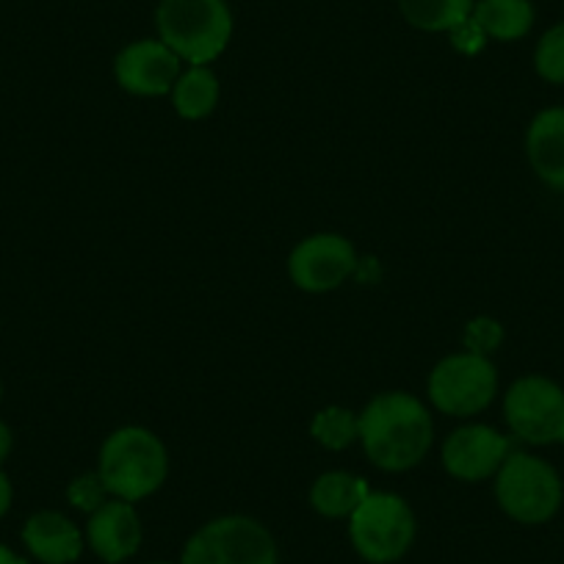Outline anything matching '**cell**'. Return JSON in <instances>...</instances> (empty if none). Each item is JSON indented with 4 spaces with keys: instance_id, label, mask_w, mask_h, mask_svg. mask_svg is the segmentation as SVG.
I'll return each mask as SVG.
<instances>
[{
    "instance_id": "cell-24",
    "label": "cell",
    "mask_w": 564,
    "mask_h": 564,
    "mask_svg": "<svg viewBox=\"0 0 564 564\" xmlns=\"http://www.w3.org/2000/svg\"><path fill=\"white\" fill-rule=\"evenodd\" d=\"M9 507H12V481H9V476L0 468V518L9 512Z\"/></svg>"
},
{
    "instance_id": "cell-16",
    "label": "cell",
    "mask_w": 564,
    "mask_h": 564,
    "mask_svg": "<svg viewBox=\"0 0 564 564\" xmlns=\"http://www.w3.org/2000/svg\"><path fill=\"white\" fill-rule=\"evenodd\" d=\"M470 18L485 31V36L514 42L534 25V7L529 0H479Z\"/></svg>"
},
{
    "instance_id": "cell-1",
    "label": "cell",
    "mask_w": 564,
    "mask_h": 564,
    "mask_svg": "<svg viewBox=\"0 0 564 564\" xmlns=\"http://www.w3.org/2000/svg\"><path fill=\"white\" fill-rule=\"evenodd\" d=\"M430 410L404 390L379 393L360 412V443L377 468L399 474L421 463L432 448Z\"/></svg>"
},
{
    "instance_id": "cell-10",
    "label": "cell",
    "mask_w": 564,
    "mask_h": 564,
    "mask_svg": "<svg viewBox=\"0 0 564 564\" xmlns=\"http://www.w3.org/2000/svg\"><path fill=\"white\" fill-rule=\"evenodd\" d=\"M113 75L130 95L161 97L175 89L181 78V58L161 40H139L119 51Z\"/></svg>"
},
{
    "instance_id": "cell-14",
    "label": "cell",
    "mask_w": 564,
    "mask_h": 564,
    "mask_svg": "<svg viewBox=\"0 0 564 564\" xmlns=\"http://www.w3.org/2000/svg\"><path fill=\"white\" fill-rule=\"evenodd\" d=\"M525 153L547 186L564 188V108L536 113L525 135Z\"/></svg>"
},
{
    "instance_id": "cell-2",
    "label": "cell",
    "mask_w": 564,
    "mask_h": 564,
    "mask_svg": "<svg viewBox=\"0 0 564 564\" xmlns=\"http://www.w3.org/2000/svg\"><path fill=\"white\" fill-rule=\"evenodd\" d=\"M102 485L119 501H141L153 496L170 474V454L161 437L144 426H122L111 432L100 448Z\"/></svg>"
},
{
    "instance_id": "cell-12",
    "label": "cell",
    "mask_w": 564,
    "mask_h": 564,
    "mask_svg": "<svg viewBox=\"0 0 564 564\" xmlns=\"http://www.w3.org/2000/svg\"><path fill=\"white\" fill-rule=\"evenodd\" d=\"M86 540L91 551L108 564H119L133 556L141 545V523L133 503L113 498L97 507L86 525Z\"/></svg>"
},
{
    "instance_id": "cell-19",
    "label": "cell",
    "mask_w": 564,
    "mask_h": 564,
    "mask_svg": "<svg viewBox=\"0 0 564 564\" xmlns=\"http://www.w3.org/2000/svg\"><path fill=\"white\" fill-rule=\"evenodd\" d=\"M311 435L329 452H344L351 443L360 441V415L346 406H327L313 417Z\"/></svg>"
},
{
    "instance_id": "cell-11",
    "label": "cell",
    "mask_w": 564,
    "mask_h": 564,
    "mask_svg": "<svg viewBox=\"0 0 564 564\" xmlns=\"http://www.w3.org/2000/svg\"><path fill=\"white\" fill-rule=\"evenodd\" d=\"M509 457V441L492 426L470 423L443 443V465L459 481H481L498 474Z\"/></svg>"
},
{
    "instance_id": "cell-6",
    "label": "cell",
    "mask_w": 564,
    "mask_h": 564,
    "mask_svg": "<svg viewBox=\"0 0 564 564\" xmlns=\"http://www.w3.org/2000/svg\"><path fill=\"white\" fill-rule=\"evenodd\" d=\"M183 564H276V542L258 520L227 514L205 523L186 542Z\"/></svg>"
},
{
    "instance_id": "cell-13",
    "label": "cell",
    "mask_w": 564,
    "mask_h": 564,
    "mask_svg": "<svg viewBox=\"0 0 564 564\" xmlns=\"http://www.w3.org/2000/svg\"><path fill=\"white\" fill-rule=\"evenodd\" d=\"M23 542L45 564H73L84 551V534L62 512H36L23 525Z\"/></svg>"
},
{
    "instance_id": "cell-23",
    "label": "cell",
    "mask_w": 564,
    "mask_h": 564,
    "mask_svg": "<svg viewBox=\"0 0 564 564\" xmlns=\"http://www.w3.org/2000/svg\"><path fill=\"white\" fill-rule=\"evenodd\" d=\"M498 340H501V329H498L496 322H487V318H481V322L470 324L468 344L476 355H481V351H490Z\"/></svg>"
},
{
    "instance_id": "cell-22",
    "label": "cell",
    "mask_w": 564,
    "mask_h": 564,
    "mask_svg": "<svg viewBox=\"0 0 564 564\" xmlns=\"http://www.w3.org/2000/svg\"><path fill=\"white\" fill-rule=\"evenodd\" d=\"M452 40H454V47L463 53H479L481 47H485V31L476 25V20H465L463 25H457V29L452 31Z\"/></svg>"
},
{
    "instance_id": "cell-15",
    "label": "cell",
    "mask_w": 564,
    "mask_h": 564,
    "mask_svg": "<svg viewBox=\"0 0 564 564\" xmlns=\"http://www.w3.org/2000/svg\"><path fill=\"white\" fill-rule=\"evenodd\" d=\"M368 492L371 487L360 476L346 474V470H329L313 481L311 503L324 518H351L355 509L368 498Z\"/></svg>"
},
{
    "instance_id": "cell-26",
    "label": "cell",
    "mask_w": 564,
    "mask_h": 564,
    "mask_svg": "<svg viewBox=\"0 0 564 564\" xmlns=\"http://www.w3.org/2000/svg\"><path fill=\"white\" fill-rule=\"evenodd\" d=\"M0 564H23L7 545H0Z\"/></svg>"
},
{
    "instance_id": "cell-7",
    "label": "cell",
    "mask_w": 564,
    "mask_h": 564,
    "mask_svg": "<svg viewBox=\"0 0 564 564\" xmlns=\"http://www.w3.org/2000/svg\"><path fill=\"white\" fill-rule=\"evenodd\" d=\"M496 393V366L485 355H476V351L446 357L430 373V401L443 415H476V412L490 406Z\"/></svg>"
},
{
    "instance_id": "cell-8",
    "label": "cell",
    "mask_w": 564,
    "mask_h": 564,
    "mask_svg": "<svg viewBox=\"0 0 564 564\" xmlns=\"http://www.w3.org/2000/svg\"><path fill=\"white\" fill-rule=\"evenodd\" d=\"M503 415L525 443L545 446L564 437V390L545 377H523L507 390Z\"/></svg>"
},
{
    "instance_id": "cell-18",
    "label": "cell",
    "mask_w": 564,
    "mask_h": 564,
    "mask_svg": "<svg viewBox=\"0 0 564 564\" xmlns=\"http://www.w3.org/2000/svg\"><path fill=\"white\" fill-rule=\"evenodd\" d=\"M219 102V78L208 67H192L177 78L172 106L183 119H205Z\"/></svg>"
},
{
    "instance_id": "cell-4",
    "label": "cell",
    "mask_w": 564,
    "mask_h": 564,
    "mask_svg": "<svg viewBox=\"0 0 564 564\" xmlns=\"http://www.w3.org/2000/svg\"><path fill=\"white\" fill-rule=\"evenodd\" d=\"M415 531L410 503L393 492H368L349 518L351 545L371 564L399 562L415 542Z\"/></svg>"
},
{
    "instance_id": "cell-5",
    "label": "cell",
    "mask_w": 564,
    "mask_h": 564,
    "mask_svg": "<svg viewBox=\"0 0 564 564\" xmlns=\"http://www.w3.org/2000/svg\"><path fill=\"white\" fill-rule=\"evenodd\" d=\"M496 498L509 518L536 525L551 520L562 507V481L542 459L509 454L496 474Z\"/></svg>"
},
{
    "instance_id": "cell-9",
    "label": "cell",
    "mask_w": 564,
    "mask_h": 564,
    "mask_svg": "<svg viewBox=\"0 0 564 564\" xmlns=\"http://www.w3.org/2000/svg\"><path fill=\"white\" fill-rule=\"evenodd\" d=\"M357 269V254L349 238L338 232H316L294 247L289 258V274L296 289L311 294H327L344 285Z\"/></svg>"
},
{
    "instance_id": "cell-17",
    "label": "cell",
    "mask_w": 564,
    "mask_h": 564,
    "mask_svg": "<svg viewBox=\"0 0 564 564\" xmlns=\"http://www.w3.org/2000/svg\"><path fill=\"white\" fill-rule=\"evenodd\" d=\"M401 14L410 25L421 31H448L452 34L457 25L470 20L474 14V0H399Z\"/></svg>"
},
{
    "instance_id": "cell-3",
    "label": "cell",
    "mask_w": 564,
    "mask_h": 564,
    "mask_svg": "<svg viewBox=\"0 0 564 564\" xmlns=\"http://www.w3.org/2000/svg\"><path fill=\"white\" fill-rule=\"evenodd\" d=\"M159 36L181 62L208 67L232 36V14L225 0H161Z\"/></svg>"
},
{
    "instance_id": "cell-21",
    "label": "cell",
    "mask_w": 564,
    "mask_h": 564,
    "mask_svg": "<svg viewBox=\"0 0 564 564\" xmlns=\"http://www.w3.org/2000/svg\"><path fill=\"white\" fill-rule=\"evenodd\" d=\"M106 485H102L100 474H86L78 476V479L69 485V501L73 507L86 509V512H95L97 507L106 503Z\"/></svg>"
},
{
    "instance_id": "cell-28",
    "label": "cell",
    "mask_w": 564,
    "mask_h": 564,
    "mask_svg": "<svg viewBox=\"0 0 564 564\" xmlns=\"http://www.w3.org/2000/svg\"><path fill=\"white\" fill-rule=\"evenodd\" d=\"M562 441H564V437H562Z\"/></svg>"
},
{
    "instance_id": "cell-20",
    "label": "cell",
    "mask_w": 564,
    "mask_h": 564,
    "mask_svg": "<svg viewBox=\"0 0 564 564\" xmlns=\"http://www.w3.org/2000/svg\"><path fill=\"white\" fill-rule=\"evenodd\" d=\"M536 73L551 84H564V23L553 25L534 53Z\"/></svg>"
},
{
    "instance_id": "cell-25",
    "label": "cell",
    "mask_w": 564,
    "mask_h": 564,
    "mask_svg": "<svg viewBox=\"0 0 564 564\" xmlns=\"http://www.w3.org/2000/svg\"><path fill=\"white\" fill-rule=\"evenodd\" d=\"M9 452H12V430L0 421V465L9 457Z\"/></svg>"
},
{
    "instance_id": "cell-27",
    "label": "cell",
    "mask_w": 564,
    "mask_h": 564,
    "mask_svg": "<svg viewBox=\"0 0 564 564\" xmlns=\"http://www.w3.org/2000/svg\"><path fill=\"white\" fill-rule=\"evenodd\" d=\"M155 564H166V562H155Z\"/></svg>"
}]
</instances>
